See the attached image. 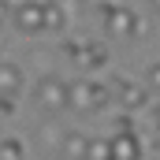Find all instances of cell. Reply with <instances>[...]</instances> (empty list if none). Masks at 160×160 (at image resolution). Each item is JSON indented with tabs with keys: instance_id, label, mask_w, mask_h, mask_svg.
Listing matches in <instances>:
<instances>
[{
	"instance_id": "7c38bea8",
	"label": "cell",
	"mask_w": 160,
	"mask_h": 160,
	"mask_svg": "<svg viewBox=\"0 0 160 160\" xmlns=\"http://www.w3.org/2000/svg\"><path fill=\"white\" fill-rule=\"evenodd\" d=\"M0 157L4 160H22L26 157V145H22L19 138H4V142H0Z\"/></svg>"
},
{
	"instance_id": "3957f363",
	"label": "cell",
	"mask_w": 160,
	"mask_h": 160,
	"mask_svg": "<svg viewBox=\"0 0 160 160\" xmlns=\"http://www.w3.org/2000/svg\"><path fill=\"white\" fill-rule=\"evenodd\" d=\"M104 30H108V38H142L145 34V19H138L130 8H112L108 15H104Z\"/></svg>"
},
{
	"instance_id": "9a60e30c",
	"label": "cell",
	"mask_w": 160,
	"mask_h": 160,
	"mask_svg": "<svg viewBox=\"0 0 160 160\" xmlns=\"http://www.w3.org/2000/svg\"><path fill=\"white\" fill-rule=\"evenodd\" d=\"M0 112H4V116H11V112H15V97L0 93Z\"/></svg>"
},
{
	"instance_id": "7a4b0ae2",
	"label": "cell",
	"mask_w": 160,
	"mask_h": 160,
	"mask_svg": "<svg viewBox=\"0 0 160 160\" xmlns=\"http://www.w3.org/2000/svg\"><path fill=\"white\" fill-rule=\"evenodd\" d=\"M34 101L45 112H63V108H71V86L60 75H45L38 82V89H34Z\"/></svg>"
},
{
	"instance_id": "52a82bcc",
	"label": "cell",
	"mask_w": 160,
	"mask_h": 160,
	"mask_svg": "<svg viewBox=\"0 0 160 160\" xmlns=\"http://www.w3.org/2000/svg\"><path fill=\"white\" fill-rule=\"evenodd\" d=\"M89 145H93V138H86L82 130H67L63 134V145H60V157L82 160V157H89Z\"/></svg>"
},
{
	"instance_id": "e0dca14e",
	"label": "cell",
	"mask_w": 160,
	"mask_h": 160,
	"mask_svg": "<svg viewBox=\"0 0 160 160\" xmlns=\"http://www.w3.org/2000/svg\"><path fill=\"white\" fill-rule=\"evenodd\" d=\"M153 145H157V153H160V123H157V130H153Z\"/></svg>"
},
{
	"instance_id": "8992f818",
	"label": "cell",
	"mask_w": 160,
	"mask_h": 160,
	"mask_svg": "<svg viewBox=\"0 0 160 160\" xmlns=\"http://www.w3.org/2000/svg\"><path fill=\"white\" fill-rule=\"evenodd\" d=\"M67 52L75 56V63L86 67V71H97V67L108 63V52H104L101 45H75V48H67Z\"/></svg>"
},
{
	"instance_id": "277c9868",
	"label": "cell",
	"mask_w": 160,
	"mask_h": 160,
	"mask_svg": "<svg viewBox=\"0 0 160 160\" xmlns=\"http://www.w3.org/2000/svg\"><path fill=\"white\" fill-rule=\"evenodd\" d=\"M11 19H15L19 34H41L45 30V0H22L11 11Z\"/></svg>"
},
{
	"instance_id": "ac0fdd59",
	"label": "cell",
	"mask_w": 160,
	"mask_h": 160,
	"mask_svg": "<svg viewBox=\"0 0 160 160\" xmlns=\"http://www.w3.org/2000/svg\"><path fill=\"white\" fill-rule=\"evenodd\" d=\"M4 15H8V4H4V0H0V19H4Z\"/></svg>"
},
{
	"instance_id": "d6986e66",
	"label": "cell",
	"mask_w": 160,
	"mask_h": 160,
	"mask_svg": "<svg viewBox=\"0 0 160 160\" xmlns=\"http://www.w3.org/2000/svg\"><path fill=\"white\" fill-rule=\"evenodd\" d=\"M153 11H157V15H160V0H153Z\"/></svg>"
},
{
	"instance_id": "8fae6325",
	"label": "cell",
	"mask_w": 160,
	"mask_h": 160,
	"mask_svg": "<svg viewBox=\"0 0 160 160\" xmlns=\"http://www.w3.org/2000/svg\"><path fill=\"white\" fill-rule=\"evenodd\" d=\"M41 145L45 149H52V153H60V145H63V134L67 130H60V123H41Z\"/></svg>"
},
{
	"instance_id": "2e32d148",
	"label": "cell",
	"mask_w": 160,
	"mask_h": 160,
	"mask_svg": "<svg viewBox=\"0 0 160 160\" xmlns=\"http://www.w3.org/2000/svg\"><path fill=\"white\" fill-rule=\"evenodd\" d=\"M116 130H134V123H130V116H116Z\"/></svg>"
},
{
	"instance_id": "30bf717a",
	"label": "cell",
	"mask_w": 160,
	"mask_h": 160,
	"mask_svg": "<svg viewBox=\"0 0 160 160\" xmlns=\"http://www.w3.org/2000/svg\"><path fill=\"white\" fill-rule=\"evenodd\" d=\"M67 26V11L56 4V0H45V30H52V34H60Z\"/></svg>"
},
{
	"instance_id": "5bb4252c",
	"label": "cell",
	"mask_w": 160,
	"mask_h": 160,
	"mask_svg": "<svg viewBox=\"0 0 160 160\" xmlns=\"http://www.w3.org/2000/svg\"><path fill=\"white\" fill-rule=\"evenodd\" d=\"M145 86H149V89H157V93H160V63H153V67L145 71Z\"/></svg>"
},
{
	"instance_id": "5b68a950",
	"label": "cell",
	"mask_w": 160,
	"mask_h": 160,
	"mask_svg": "<svg viewBox=\"0 0 160 160\" xmlns=\"http://www.w3.org/2000/svg\"><path fill=\"white\" fill-rule=\"evenodd\" d=\"M116 97H119V108H127V112H142V108H149V86L119 82V86H116Z\"/></svg>"
},
{
	"instance_id": "6da1fadb",
	"label": "cell",
	"mask_w": 160,
	"mask_h": 160,
	"mask_svg": "<svg viewBox=\"0 0 160 160\" xmlns=\"http://www.w3.org/2000/svg\"><path fill=\"white\" fill-rule=\"evenodd\" d=\"M112 104V89L97 78H78L71 86V108L75 112H97Z\"/></svg>"
},
{
	"instance_id": "ba28073f",
	"label": "cell",
	"mask_w": 160,
	"mask_h": 160,
	"mask_svg": "<svg viewBox=\"0 0 160 160\" xmlns=\"http://www.w3.org/2000/svg\"><path fill=\"white\" fill-rule=\"evenodd\" d=\"M108 145H112V157L116 160H138L142 157V145H138V138H134L130 130H116V138H112Z\"/></svg>"
},
{
	"instance_id": "9c48e42d",
	"label": "cell",
	"mask_w": 160,
	"mask_h": 160,
	"mask_svg": "<svg viewBox=\"0 0 160 160\" xmlns=\"http://www.w3.org/2000/svg\"><path fill=\"white\" fill-rule=\"evenodd\" d=\"M0 93H8V97H19L22 93V67L0 60Z\"/></svg>"
},
{
	"instance_id": "4fadbf2b",
	"label": "cell",
	"mask_w": 160,
	"mask_h": 160,
	"mask_svg": "<svg viewBox=\"0 0 160 160\" xmlns=\"http://www.w3.org/2000/svg\"><path fill=\"white\" fill-rule=\"evenodd\" d=\"M89 157H93V160H108V157H112V145H104V142H93V145H89Z\"/></svg>"
}]
</instances>
